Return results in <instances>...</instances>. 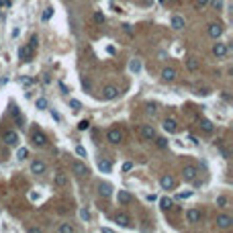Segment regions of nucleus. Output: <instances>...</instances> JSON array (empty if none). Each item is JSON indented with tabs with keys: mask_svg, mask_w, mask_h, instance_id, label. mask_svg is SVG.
I'll return each instance as SVG.
<instances>
[{
	"mask_svg": "<svg viewBox=\"0 0 233 233\" xmlns=\"http://www.w3.org/2000/svg\"><path fill=\"white\" fill-rule=\"evenodd\" d=\"M231 225H233L231 215H217V227L219 229H229Z\"/></svg>",
	"mask_w": 233,
	"mask_h": 233,
	"instance_id": "20e7f679",
	"label": "nucleus"
},
{
	"mask_svg": "<svg viewBox=\"0 0 233 233\" xmlns=\"http://www.w3.org/2000/svg\"><path fill=\"white\" fill-rule=\"evenodd\" d=\"M72 172L78 176V178H84V176H88V174H90L88 166L84 164V162H80V160H74V162H72Z\"/></svg>",
	"mask_w": 233,
	"mask_h": 233,
	"instance_id": "f257e3e1",
	"label": "nucleus"
},
{
	"mask_svg": "<svg viewBox=\"0 0 233 233\" xmlns=\"http://www.w3.org/2000/svg\"><path fill=\"white\" fill-rule=\"evenodd\" d=\"M164 129H166L168 133H176L178 125H176V121H174V119H166V121H164Z\"/></svg>",
	"mask_w": 233,
	"mask_h": 233,
	"instance_id": "412c9836",
	"label": "nucleus"
},
{
	"mask_svg": "<svg viewBox=\"0 0 233 233\" xmlns=\"http://www.w3.org/2000/svg\"><path fill=\"white\" fill-rule=\"evenodd\" d=\"M160 204H162V209H170L172 200H170V199H162V200H160Z\"/></svg>",
	"mask_w": 233,
	"mask_h": 233,
	"instance_id": "72a5a7b5",
	"label": "nucleus"
},
{
	"mask_svg": "<svg viewBox=\"0 0 233 233\" xmlns=\"http://www.w3.org/2000/svg\"><path fill=\"white\" fill-rule=\"evenodd\" d=\"M31 139H33V143H35L37 147H43L45 143H47V137H45V133H43V131H33Z\"/></svg>",
	"mask_w": 233,
	"mask_h": 233,
	"instance_id": "1a4fd4ad",
	"label": "nucleus"
},
{
	"mask_svg": "<svg viewBox=\"0 0 233 233\" xmlns=\"http://www.w3.org/2000/svg\"><path fill=\"white\" fill-rule=\"evenodd\" d=\"M4 141L8 143V145H16V143H19V135H16V131H6L4 133Z\"/></svg>",
	"mask_w": 233,
	"mask_h": 233,
	"instance_id": "dca6fc26",
	"label": "nucleus"
},
{
	"mask_svg": "<svg viewBox=\"0 0 233 233\" xmlns=\"http://www.w3.org/2000/svg\"><path fill=\"white\" fill-rule=\"evenodd\" d=\"M147 112H151V115L155 112V107H153V104H149V107H147Z\"/></svg>",
	"mask_w": 233,
	"mask_h": 233,
	"instance_id": "c03bdc74",
	"label": "nucleus"
},
{
	"mask_svg": "<svg viewBox=\"0 0 233 233\" xmlns=\"http://www.w3.org/2000/svg\"><path fill=\"white\" fill-rule=\"evenodd\" d=\"M27 155H29V151L25 149V147H21V149L16 151V158H19V160H25V158H27Z\"/></svg>",
	"mask_w": 233,
	"mask_h": 233,
	"instance_id": "c85d7f7f",
	"label": "nucleus"
},
{
	"mask_svg": "<svg viewBox=\"0 0 233 233\" xmlns=\"http://www.w3.org/2000/svg\"><path fill=\"white\" fill-rule=\"evenodd\" d=\"M53 182H55V186H62L63 188V186L68 184V176L63 174V172H57V174L53 176Z\"/></svg>",
	"mask_w": 233,
	"mask_h": 233,
	"instance_id": "f3484780",
	"label": "nucleus"
},
{
	"mask_svg": "<svg viewBox=\"0 0 233 233\" xmlns=\"http://www.w3.org/2000/svg\"><path fill=\"white\" fill-rule=\"evenodd\" d=\"M80 217H82L84 221H90V211H88V209H82V211H80Z\"/></svg>",
	"mask_w": 233,
	"mask_h": 233,
	"instance_id": "2f4dec72",
	"label": "nucleus"
},
{
	"mask_svg": "<svg viewBox=\"0 0 233 233\" xmlns=\"http://www.w3.org/2000/svg\"><path fill=\"white\" fill-rule=\"evenodd\" d=\"M162 78H164L166 82H172V80L176 78V70L174 68H166L164 72H162Z\"/></svg>",
	"mask_w": 233,
	"mask_h": 233,
	"instance_id": "4be33fe9",
	"label": "nucleus"
},
{
	"mask_svg": "<svg viewBox=\"0 0 233 233\" xmlns=\"http://www.w3.org/2000/svg\"><path fill=\"white\" fill-rule=\"evenodd\" d=\"M51 116H53L55 121H62V116H59V115H57V112H55V111H51Z\"/></svg>",
	"mask_w": 233,
	"mask_h": 233,
	"instance_id": "37998d69",
	"label": "nucleus"
},
{
	"mask_svg": "<svg viewBox=\"0 0 233 233\" xmlns=\"http://www.w3.org/2000/svg\"><path fill=\"white\" fill-rule=\"evenodd\" d=\"M221 33H223V27H221V25H217V23L209 25V35L213 39H219V37H221Z\"/></svg>",
	"mask_w": 233,
	"mask_h": 233,
	"instance_id": "2eb2a0df",
	"label": "nucleus"
},
{
	"mask_svg": "<svg viewBox=\"0 0 233 233\" xmlns=\"http://www.w3.org/2000/svg\"><path fill=\"white\" fill-rule=\"evenodd\" d=\"M172 29H176V31H180V29H184V19L182 16H172Z\"/></svg>",
	"mask_w": 233,
	"mask_h": 233,
	"instance_id": "5701e85b",
	"label": "nucleus"
},
{
	"mask_svg": "<svg viewBox=\"0 0 233 233\" xmlns=\"http://www.w3.org/2000/svg\"><path fill=\"white\" fill-rule=\"evenodd\" d=\"M211 4H213V8L215 10H219V8H223V0H209Z\"/></svg>",
	"mask_w": 233,
	"mask_h": 233,
	"instance_id": "c756f323",
	"label": "nucleus"
},
{
	"mask_svg": "<svg viewBox=\"0 0 233 233\" xmlns=\"http://www.w3.org/2000/svg\"><path fill=\"white\" fill-rule=\"evenodd\" d=\"M45 170H47L45 162H41V160H33L31 162V172H33V174H45Z\"/></svg>",
	"mask_w": 233,
	"mask_h": 233,
	"instance_id": "9d476101",
	"label": "nucleus"
},
{
	"mask_svg": "<svg viewBox=\"0 0 233 233\" xmlns=\"http://www.w3.org/2000/svg\"><path fill=\"white\" fill-rule=\"evenodd\" d=\"M131 70H133V72H139V70H141V63H139V62H131Z\"/></svg>",
	"mask_w": 233,
	"mask_h": 233,
	"instance_id": "4c0bfd02",
	"label": "nucleus"
},
{
	"mask_svg": "<svg viewBox=\"0 0 233 233\" xmlns=\"http://www.w3.org/2000/svg\"><path fill=\"white\" fill-rule=\"evenodd\" d=\"M184 63H186V68H188L190 72H196V70H200V62H199V59H194V57H188Z\"/></svg>",
	"mask_w": 233,
	"mask_h": 233,
	"instance_id": "aec40b11",
	"label": "nucleus"
},
{
	"mask_svg": "<svg viewBox=\"0 0 233 233\" xmlns=\"http://www.w3.org/2000/svg\"><path fill=\"white\" fill-rule=\"evenodd\" d=\"M37 43H39V39H37V35H33V37H31V41H29V45H31V47H37Z\"/></svg>",
	"mask_w": 233,
	"mask_h": 233,
	"instance_id": "e433bc0d",
	"label": "nucleus"
},
{
	"mask_svg": "<svg viewBox=\"0 0 233 233\" xmlns=\"http://www.w3.org/2000/svg\"><path fill=\"white\" fill-rule=\"evenodd\" d=\"M33 53H35V49L31 47L29 43H27V45H23V47L19 49V57L23 59V62H31V59H33Z\"/></svg>",
	"mask_w": 233,
	"mask_h": 233,
	"instance_id": "7ed1b4c3",
	"label": "nucleus"
},
{
	"mask_svg": "<svg viewBox=\"0 0 233 233\" xmlns=\"http://www.w3.org/2000/svg\"><path fill=\"white\" fill-rule=\"evenodd\" d=\"M51 15H53V8H47L43 12V21H49V19H51Z\"/></svg>",
	"mask_w": 233,
	"mask_h": 233,
	"instance_id": "f704fd0d",
	"label": "nucleus"
},
{
	"mask_svg": "<svg viewBox=\"0 0 233 233\" xmlns=\"http://www.w3.org/2000/svg\"><path fill=\"white\" fill-rule=\"evenodd\" d=\"M98 168H100L102 172H111V162H107V160H100V162H98Z\"/></svg>",
	"mask_w": 233,
	"mask_h": 233,
	"instance_id": "393cba45",
	"label": "nucleus"
},
{
	"mask_svg": "<svg viewBox=\"0 0 233 233\" xmlns=\"http://www.w3.org/2000/svg\"><path fill=\"white\" fill-rule=\"evenodd\" d=\"M70 104H72V108H74V111H80V108H82V104H80L78 100H70Z\"/></svg>",
	"mask_w": 233,
	"mask_h": 233,
	"instance_id": "c9c22d12",
	"label": "nucleus"
},
{
	"mask_svg": "<svg viewBox=\"0 0 233 233\" xmlns=\"http://www.w3.org/2000/svg\"><path fill=\"white\" fill-rule=\"evenodd\" d=\"M217 204H219V207H225V204H227V199H225V196H219V199H217Z\"/></svg>",
	"mask_w": 233,
	"mask_h": 233,
	"instance_id": "58836bf2",
	"label": "nucleus"
},
{
	"mask_svg": "<svg viewBox=\"0 0 233 233\" xmlns=\"http://www.w3.org/2000/svg\"><path fill=\"white\" fill-rule=\"evenodd\" d=\"M37 108H39V111L47 108V98H43V96H41V98H37Z\"/></svg>",
	"mask_w": 233,
	"mask_h": 233,
	"instance_id": "cd10ccee",
	"label": "nucleus"
},
{
	"mask_svg": "<svg viewBox=\"0 0 233 233\" xmlns=\"http://www.w3.org/2000/svg\"><path fill=\"white\" fill-rule=\"evenodd\" d=\"M107 139L116 145V143H121V141H123V131H121V129H108Z\"/></svg>",
	"mask_w": 233,
	"mask_h": 233,
	"instance_id": "39448f33",
	"label": "nucleus"
},
{
	"mask_svg": "<svg viewBox=\"0 0 233 233\" xmlns=\"http://www.w3.org/2000/svg\"><path fill=\"white\" fill-rule=\"evenodd\" d=\"M141 137H143L145 141H151L155 137V129L151 125H143V127H141Z\"/></svg>",
	"mask_w": 233,
	"mask_h": 233,
	"instance_id": "f8f14e48",
	"label": "nucleus"
},
{
	"mask_svg": "<svg viewBox=\"0 0 233 233\" xmlns=\"http://www.w3.org/2000/svg\"><path fill=\"white\" fill-rule=\"evenodd\" d=\"M98 194H100V196H104V199H111V194H112L111 184H107V182H100V184H98Z\"/></svg>",
	"mask_w": 233,
	"mask_h": 233,
	"instance_id": "4468645a",
	"label": "nucleus"
},
{
	"mask_svg": "<svg viewBox=\"0 0 233 233\" xmlns=\"http://www.w3.org/2000/svg\"><path fill=\"white\" fill-rule=\"evenodd\" d=\"M227 51H229L227 43H215L213 45V53H215V57H219V59H223L225 55H227Z\"/></svg>",
	"mask_w": 233,
	"mask_h": 233,
	"instance_id": "423d86ee",
	"label": "nucleus"
},
{
	"mask_svg": "<svg viewBox=\"0 0 233 233\" xmlns=\"http://www.w3.org/2000/svg\"><path fill=\"white\" fill-rule=\"evenodd\" d=\"M199 125H200V129H203L204 133H213V131H215V125L209 121V119H200Z\"/></svg>",
	"mask_w": 233,
	"mask_h": 233,
	"instance_id": "6ab92c4d",
	"label": "nucleus"
},
{
	"mask_svg": "<svg viewBox=\"0 0 233 233\" xmlns=\"http://www.w3.org/2000/svg\"><path fill=\"white\" fill-rule=\"evenodd\" d=\"M115 223H119L121 227H131V219H129V215H125V213H116L115 215Z\"/></svg>",
	"mask_w": 233,
	"mask_h": 233,
	"instance_id": "ddd939ff",
	"label": "nucleus"
},
{
	"mask_svg": "<svg viewBox=\"0 0 233 233\" xmlns=\"http://www.w3.org/2000/svg\"><path fill=\"white\" fill-rule=\"evenodd\" d=\"M88 127H90V123H88V121H80V123H78V131H86Z\"/></svg>",
	"mask_w": 233,
	"mask_h": 233,
	"instance_id": "7c9ffc66",
	"label": "nucleus"
},
{
	"mask_svg": "<svg viewBox=\"0 0 233 233\" xmlns=\"http://www.w3.org/2000/svg\"><path fill=\"white\" fill-rule=\"evenodd\" d=\"M196 176H199V168L196 166H184V170H182V178L186 180V182H192V180H196Z\"/></svg>",
	"mask_w": 233,
	"mask_h": 233,
	"instance_id": "f03ea898",
	"label": "nucleus"
},
{
	"mask_svg": "<svg viewBox=\"0 0 233 233\" xmlns=\"http://www.w3.org/2000/svg\"><path fill=\"white\" fill-rule=\"evenodd\" d=\"M160 186L164 190H170V188H174V186H176V180L172 178L170 174H166V176H162V178H160Z\"/></svg>",
	"mask_w": 233,
	"mask_h": 233,
	"instance_id": "9b49d317",
	"label": "nucleus"
},
{
	"mask_svg": "<svg viewBox=\"0 0 233 233\" xmlns=\"http://www.w3.org/2000/svg\"><path fill=\"white\" fill-rule=\"evenodd\" d=\"M194 2H196V6H200V8L209 4V0H194Z\"/></svg>",
	"mask_w": 233,
	"mask_h": 233,
	"instance_id": "79ce46f5",
	"label": "nucleus"
},
{
	"mask_svg": "<svg viewBox=\"0 0 233 233\" xmlns=\"http://www.w3.org/2000/svg\"><path fill=\"white\" fill-rule=\"evenodd\" d=\"M153 139H155V145L158 147H162V149L168 147V139H166V137H153Z\"/></svg>",
	"mask_w": 233,
	"mask_h": 233,
	"instance_id": "b1692460",
	"label": "nucleus"
},
{
	"mask_svg": "<svg viewBox=\"0 0 233 233\" xmlns=\"http://www.w3.org/2000/svg\"><path fill=\"white\" fill-rule=\"evenodd\" d=\"M116 96H119V88L116 86H107L102 90V98H104V100H115Z\"/></svg>",
	"mask_w": 233,
	"mask_h": 233,
	"instance_id": "6e6552de",
	"label": "nucleus"
},
{
	"mask_svg": "<svg viewBox=\"0 0 233 233\" xmlns=\"http://www.w3.org/2000/svg\"><path fill=\"white\" fill-rule=\"evenodd\" d=\"M94 23H96V25H102V23H104V15H102L100 10H96V12H94Z\"/></svg>",
	"mask_w": 233,
	"mask_h": 233,
	"instance_id": "bb28decb",
	"label": "nucleus"
},
{
	"mask_svg": "<svg viewBox=\"0 0 233 233\" xmlns=\"http://www.w3.org/2000/svg\"><path fill=\"white\" fill-rule=\"evenodd\" d=\"M59 231H62V233H74V225L63 223V225H59Z\"/></svg>",
	"mask_w": 233,
	"mask_h": 233,
	"instance_id": "a878e982",
	"label": "nucleus"
},
{
	"mask_svg": "<svg viewBox=\"0 0 233 233\" xmlns=\"http://www.w3.org/2000/svg\"><path fill=\"white\" fill-rule=\"evenodd\" d=\"M76 153L80 155V158H86V155H88V153H86V149H84L82 145H76Z\"/></svg>",
	"mask_w": 233,
	"mask_h": 233,
	"instance_id": "473e14b6",
	"label": "nucleus"
},
{
	"mask_svg": "<svg viewBox=\"0 0 233 233\" xmlns=\"http://www.w3.org/2000/svg\"><path fill=\"white\" fill-rule=\"evenodd\" d=\"M123 31H125L127 35H133V29H131V25H123Z\"/></svg>",
	"mask_w": 233,
	"mask_h": 233,
	"instance_id": "ea45409f",
	"label": "nucleus"
},
{
	"mask_svg": "<svg viewBox=\"0 0 233 233\" xmlns=\"http://www.w3.org/2000/svg\"><path fill=\"white\" fill-rule=\"evenodd\" d=\"M123 170H125V172H131V170H133V162H127V164L123 166Z\"/></svg>",
	"mask_w": 233,
	"mask_h": 233,
	"instance_id": "a19ab883",
	"label": "nucleus"
},
{
	"mask_svg": "<svg viewBox=\"0 0 233 233\" xmlns=\"http://www.w3.org/2000/svg\"><path fill=\"white\" fill-rule=\"evenodd\" d=\"M116 199H119V203H121V204H129L133 200V196L127 192V190H119V196H116Z\"/></svg>",
	"mask_w": 233,
	"mask_h": 233,
	"instance_id": "a211bd4d",
	"label": "nucleus"
},
{
	"mask_svg": "<svg viewBox=\"0 0 233 233\" xmlns=\"http://www.w3.org/2000/svg\"><path fill=\"white\" fill-rule=\"evenodd\" d=\"M200 217H203V213H200V209H188L186 211V221L188 223H199L200 221Z\"/></svg>",
	"mask_w": 233,
	"mask_h": 233,
	"instance_id": "0eeeda50",
	"label": "nucleus"
}]
</instances>
